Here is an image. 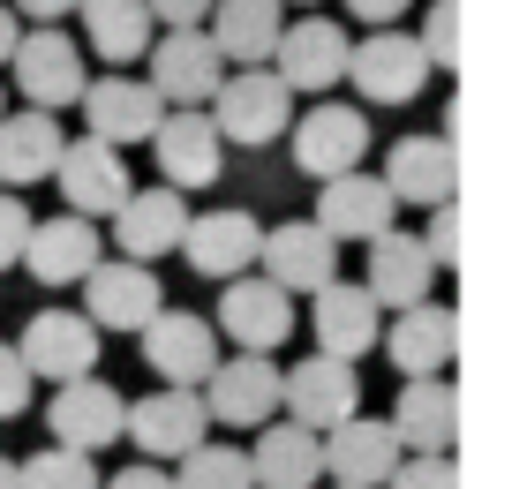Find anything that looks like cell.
<instances>
[{
    "mask_svg": "<svg viewBox=\"0 0 512 489\" xmlns=\"http://www.w3.org/2000/svg\"><path fill=\"white\" fill-rule=\"evenodd\" d=\"M211 128H219V143L226 151H264V143H279L287 136V121H294V91L272 76V68H234V76L211 91Z\"/></svg>",
    "mask_w": 512,
    "mask_h": 489,
    "instance_id": "6da1fadb",
    "label": "cell"
},
{
    "mask_svg": "<svg viewBox=\"0 0 512 489\" xmlns=\"http://www.w3.org/2000/svg\"><path fill=\"white\" fill-rule=\"evenodd\" d=\"M430 76L437 68L422 61L415 31H400V23H384V31H369V38L347 46V83L369 98V106H407V98H422Z\"/></svg>",
    "mask_w": 512,
    "mask_h": 489,
    "instance_id": "7a4b0ae2",
    "label": "cell"
},
{
    "mask_svg": "<svg viewBox=\"0 0 512 489\" xmlns=\"http://www.w3.org/2000/svg\"><path fill=\"white\" fill-rule=\"evenodd\" d=\"M8 76H16V91L31 98L38 113H61L83 98V46L61 31V23H38V31L16 38V53H8Z\"/></svg>",
    "mask_w": 512,
    "mask_h": 489,
    "instance_id": "3957f363",
    "label": "cell"
},
{
    "mask_svg": "<svg viewBox=\"0 0 512 489\" xmlns=\"http://www.w3.org/2000/svg\"><path fill=\"white\" fill-rule=\"evenodd\" d=\"M196 399H204L211 429H264V422H279V369H272V354H219V369L196 384Z\"/></svg>",
    "mask_w": 512,
    "mask_h": 489,
    "instance_id": "277c9868",
    "label": "cell"
},
{
    "mask_svg": "<svg viewBox=\"0 0 512 489\" xmlns=\"http://www.w3.org/2000/svg\"><path fill=\"white\" fill-rule=\"evenodd\" d=\"M46 181L61 189V204L76 211V219H113L121 196L136 189V181H128V158L113 151V143H98V136H68Z\"/></svg>",
    "mask_w": 512,
    "mask_h": 489,
    "instance_id": "5b68a950",
    "label": "cell"
},
{
    "mask_svg": "<svg viewBox=\"0 0 512 489\" xmlns=\"http://www.w3.org/2000/svg\"><path fill=\"white\" fill-rule=\"evenodd\" d=\"M166 309V286L151 264H128V256H98L83 271V316L98 332H144L151 316Z\"/></svg>",
    "mask_w": 512,
    "mask_h": 489,
    "instance_id": "8992f818",
    "label": "cell"
},
{
    "mask_svg": "<svg viewBox=\"0 0 512 489\" xmlns=\"http://www.w3.org/2000/svg\"><path fill=\"white\" fill-rule=\"evenodd\" d=\"M204 429H211L204 399L181 392V384H151L144 399H128V407H121V437H136V452L159 459V467H166V459H181V452H196Z\"/></svg>",
    "mask_w": 512,
    "mask_h": 489,
    "instance_id": "52a82bcc",
    "label": "cell"
},
{
    "mask_svg": "<svg viewBox=\"0 0 512 489\" xmlns=\"http://www.w3.org/2000/svg\"><path fill=\"white\" fill-rule=\"evenodd\" d=\"M98 324L83 309H38L31 324H23V339H16V354H23V369L31 377H46V384H76V377H98Z\"/></svg>",
    "mask_w": 512,
    "mask_h": 489,
    "instance_id": "ba28073f",
    "label": "cell"
},
{
    "mask_svg": "<svg viewBox=\"0 0 512 489\" xmlns=\"http://www.w3.org/2000/svg\"><path fill=\"white\" fill-rule=\"evenodd\" d=\"M151 143H159V181L166 189H219V174H226V143H219V128H211V113L204 106H166L159 113V128H151Z\"/></svg>",
    "mask_w": 512,
    "mask_h": 489,
    "instance_id": "9c48e42d",
    "label": "cell"
},
{
    "mask_svg": "<svg viewBox=\"0 0 512 489\" xmlns=\"http://www.w3.org/2000/svg\"><path fill=\"white\" fill-rule=\"evenodd\" d=\"M279 407H287V422L302 429H339L347 414H362V377H354V362H332V354H309V362L279 369Z\"/></svg>",
    "mask_w": 512,
    "mask_h": 489,
    "instance_id": "30bf717a",
    "label": "cell"
},
{
    "mask_svg": "<svg viewBox=\"0 0 512 489\" xmlns=\"http://www.w3.org/2000/svg\"><path fill=\"white\" fill-rule=\"evenodd\" d=\"M219 332L234 339L241 354H279L294 339V294L272 286L264 271H241V279H226V294H219Z\"/></svg>",
    "mask_w": 512,
    "mask_h": 489,
    "instance_id": "8fae6325",
    "label": "cell"
},
{
    "mask_svg": "<svg viewBox=\"0 0 512 489\" xmlns=\"http://www.w3.org/2000/svg\"><path fill=\"white\" fill-rule=\"evenodd\" d=\"M136 339H144V369L159 384H181V392H196V384L219 369V332H211L196 309H159Z\"/></svg>",
    "mask_w": 512,
    "mask_h": 489,
    "instance_id": "7c38bea8",
    "label": "cell"
},
{
    "mask_svg": "<svg viewBox=\"0 0 512 489\" xmlns=\"http://www.w3.org/2000/svg\"><path fill=\"white\" fill-rule=\"evenodd\" d=\"M287 136H294V166L309 181H332L369 158V113L362 106H309L302 121H287Z\"/></svg>",
    "mask_w": 512,
    "mask_h": 489,
    "instance_id": "4fadbf2b",
    "label": "cell"
},
{
    "mask_svg": "<svg viewBox=\"0 0 512 489\" xmlns=\"http://www.w3.org/2000/svg\"><path fill=\"white\" fill-rule=\"evenodd\" d=\"M256 264H264L272 286H287V294H317V286L339 279V241L324 234L317 219H287V226H264Z\"/></svg>",
    "mask_w": 512,
    "mask_h": 489,
    "instance_id": "5bb4252c",
    "label": "cell"
},
{
    "mask_svg": "<svg viewBox=\"0 0 512 489\" xmlns=\"http://www.w3.org/2000/svg\"><path fill=\"white\" fill-rule=\"evenodd\" d=\"M144 61H151L144 83L159 91V106H211V91L226 83V61L204 31H166L159 46H144Z\"/></svg>",
    "mask_w": 512,
    "mask_h": 489,
    "instance_id": "9a60e30c",
    "label": "cell"
},
{
    "mask_svg": "<svg viewBox=\"0 0 512 489\" xmlns=\"http://www.w3.org/2000/svg\"><path fill=\"white\" fill-rule=\"evenodd\" d=\"M347 46H354V38L339 31L332 16H294L287 31H279V46H272V61H279L272 76L287 83L294 98H302V91H332V83L347 76Z\"/></svg>",
    "mask_w": 512,
    "mask_h": 489,
    "instance_id": "2e32d148",
    "label": "cell"
},
{
    "mask_svg": "<svg viewBox=\"0 0 512 489\" xmlns=\"http://www.w3.org/2000/svg\"><path fill=\"white\" fill-rule=\"evenodd\" d=\"M317 452H324V474H332L339 489H384V474L400 467V437H392V422H377V414H347L339 429L317 437Z\"/></svg>",
    "mask_w": 512,
    "mask_h": 489,
    "instance_id": "e0dca14e",
    "label": "cell"
},
{
    "mask_svg": "<svg viewBox=\"0 0 512 489\" xmlns=\"http://www.w3.org/2000/svg\"><path fill=\"white\" fill-rule=\"evenodd\" d=\"M256 241H264V226L234 204L189 211V226H181V256H189L196 279H241V271H256Z\"/></svg>",
    "mask_w": 512,
    "mask_h": 489,
    "instance_id": "ac0fdd59",
    "label": "cell"
},
{
    "mask_svg": "<svg viewBox=\"0 0 512 489\" xmlns=\"http://www.w3.org/2000/svg\"><path fill=\"white\" fill-rule=\"evenodd\" d=\"M121 407L128 399L113 392L106 377H76V384H53V407H46V429L53 444H68V452H106L113 437H121Z\"/></svg>",
    "mask_w": 512,
    "mask_h": 489,
    "instance_id": "d6986e66",
    "label": "cell"
},
{
    "mask_svg": "<svg viewBox=\"0 0 512 489\" xmlns=\"http://www.w3.org/2000/svg\"><path fill=\"white\" fill-rule=\"evenodd\" d=\"M83 121H91L98 143H113V151H128V143H151V128H159V91H151L144 76H98L83 83Z\"/></svg>",
    "mask_w": 512,
    "mask_h": 489,
    "instance_id": "ffe728a7",
    "label": "cell"
},
{
    "mask_svg": "<svg viewBox=\"0 0 512 489\" xmlns=\"http://www.w3.org/2000/svg\"><path fill=\"white\" fill-rule=\"evenodd\" d=\"M384 189H392V204H452V189H460V158H452L445 136H400L392 151H384Z\"/></svg>",
    "mask_w": 512,
    "mask_h": 489,
    "instance_id": "44dd1931",
    "label": "cell"
},
{
    "mask_svg": "<svg viewBox=\"0 0 512 489\" xmlns=\"http://www.w3.org/2000/svg\"><path fill=\"white\" fill-rule=\"evenodd\" d=\"M181 226H189V196L181 189H128L113 211V249L128 264H159L166 249H181Z\"/></svg>",
    "mask_w": 512,
    "mask_h": 489,
    "instance_id": "7402d4cb",
    "label": "cell"
},
{
    "mask_svg": "<svg viewBox=\"0 0 512 489\" xmlns=\"http://www.w3.org/2000/svg\"><path fill=\"white\" fill-rule=\"evenodd\" d=\"M309 301H317V309H309L317 354H332V362H362V354L377 347V332H384V309L369 301V286L332 279V286H317Z\"/></svg>",
    "mask_w": 512,
    "mask_h": 489,
    "instance_id": "603a6c76",
    "label": "cell"
},
{
    "mask_svg": "<svg viewBox=\"0 0 512 489\" xmlns=\"http://www.w3.org/2000/svg\"><path fill=\"white\" fill-rule=\"evenodd\" d=\"M392 189H384L377 174H362V166H354V174H332L317 189V226L332 241H377L384 226H392Z\"/></svg>",
    "mask_w": 512,
    "mask_h": 489,
    "instance_id": "cb8c5ba5",
    "label": "cell"
},
{
    "mask_svg": "<svg viewBox=\"0 0 512 489\" xmlns=\"http://www.w3.org/2000/svg\"><path fill=\"white\" fill-rule=\"evenodd\" d=\"M369 301L377 309H415V301H430V286H437V264H430V249H422V234H392L384 226L377 241H369Z\"/></svg>",
    "mask_w": 512,
    "mask_h": 489,
    "instance_id": "d4e9b609",
    "label": "cell"
},
{
    "mask_svg": "<svg viewBox=\"0 0 512 489\" xmlns=\"http://www.w3.org/2000/svg\"><path fill=\"white\" fill-rule=\"evenodd\" d=\"M279 31H287V8L279 0H211L204 16V38L219 46V61L234 68H264L279 46Z\"/></svg>",
    "mask_w": 512,
    "mask_h": 489,
    "instance_id": "484cf974",
    "label": "cell"
},
{
    "mask_svg": "<svg viewBox=\"0 0 512 489\" xmlns=\"http://www.w3.org/2000/svg\"><path fill=\"white\" fill-rule=\"evenodd\" d=\"M23 264H31L38 286H83V271L98 264V219H31V241H23Z\"/></svg>",
    "mask_w": 512,
    "mask_h": 489,
    "instance_id": "4316f807",
    "label": "cell"
},
{
    "mask_svg": "<svg viewBox=\"0 0 512 489\" xmlns=\"http://www.w3.org/2000/svg\"><path fill=\"white\" fill-rule=\"evenodd\" d=\"M392 437L400 452H452V429H460V399H452L445 377H400V399H392Z\"/></svg>",
    "mask_w": 512,
    "mask_h": 489,
    "instance_id": "83f0119b",
    "label": "cell"
},
{
    "mask_svg": "<svg viewBox=\"0 0 512 489\" xmlns=\"http://www.w3.org/2000/svg\"><path fill=\"white\" fill-rule=\"evenodd\" d=\"M377 347L392 354L400 377H445L452 347H460V324H452V309H437V301H415V309H400L392 332H377Z\"/></svg>",
    "mask_w": 512,
    "mask_h": 489,
    "instance_id": "f1b7e54d",
    "label": "cell"
},
{
    "mask_svg": "<svg viewBox=\"0 0 512 489\" xmlns=\"http://www.w3.org/2000/svg\"><path fill=\"white\" fill-rule=\"evenodd\" d=\"M249 482H256V489H317V482H324L317 429H302V422L256 429V444H249Z\"/></svg>",
    "mask_w": 512,
    "mask_h": 489,
    "instance_id": "f546056e",
    "label": "cell"
},
{
    "mask_svg": "<svg viewBox=\"0 0 512 489\" xmlns=\"http://www.w3.org/2000/svg\"><path fill=\"white\" fill-rule=\"evenodd\" d=\"M68 128L53 121V113L23 106V113H0V181L8 189H31V181L53 174V158H61Z\"/></svg>",
    "mask_w": 512,
    "mask_h": 489,
    "instance_id": "4dcf8cb0",
    "label": "cell"
},
{
    "mask_svg": "<svg viewBox=\"0 0 512 489\" xmlns=\"http://www.w3.org/2000/svg\"><path fill=\"white\" fill-rule=\"evenodd\" d=\"M76 16H83V46H91L98 61H113V68L144 61V46H151V8L144 0H83Z\"/></svg>",
    "mask_w": 512,
    "mask_h": 489,
    "instance_id": "1f68e13d",
    "label": "cell"
},
{
    "mask_svg": "<svg viewBox=\"0 0 512 489\" xmlns=\"http://www.w3.org/2000/svg\"><path fill=\"white\" fill-rule=\"evenodd\" d=\"M174 489H256L249 482V452L241 444H196V452L174 459Z\"/></svg>",
    "mask_w": 512,
    "mask_h": 489,
    "instance_id": "d6a6232c",
    "label": "cell"
},
{
    "mask_svg": "<svg viewBox=\"0 0 512 489\" xmlns=\"http://www.w3.org/2000/svg\"><path fill=\"white\" fill-rule=\"evenodd\" d=\"M16 489H98V459L68 444H38L31 459H16Z\"/></svg>",
    "mask_w": 512,
    "mask_h": 489,
    "instance_id": "836d02e7",
    "label": "cell"
},
{
    "mask_svg": "<svg viewBox=\"0 0 512 489\" xmlns=\"http://www.w3.org/2000/svg\"><path fill=\"white\" fill-rule=\"evenodd\" d=\"M415 46H422V61H430V68H460V0H430Z\"/></svg>",
    "mask_w": 512,
    "mask_h": 489,
    "instance_id": "e575fe53",
    "label": "cell"
},
{
    "mask_svg": "<svg viewBox=\"0 0 512 489\" xmlns=\"http://www.w3.org/2000/svg\"><path fill=\"white\" fill-rule=\"evenodd\" d=\"M384 489H460V467L445 452H400V467L384 474Z\"/></svg>",
    "mask_w": 512,
    "mask_h": 489,
    "instance_id": "d590c367",
    "label": "cell"
},
{
    "mask_svg": "<svg viewBox=\"0 0 512 489\" xmlns=\"http://www.w3.org/2000/svg\"><path fill=\"white\" fill-rule=\"evenodd\" d=\"M422 249H430V264H437V271L460 264V249H467V219H460V204H437V211H430V234H422Z\"/></svg>",
    "mask_w": 512,
    "mask_h": 489,
    "instance_id": "8d00e7d4",
    "label": "cell"
},
{
    "mask_svg": "<svg viewBox=\"0 0 512 489\" xmlns=\"http://www.w3.org/2000/svg\"><path fill=\"white\" fill-rule=\"evenodd\" d=\"M31 384H38V377L23 369V354L0 339V422H16V414L31 407Z\"/></svg>",
    "mask_w": 512,
    "mask_h": 489,
    "instance_id": "74e56055",
    "label": "cell"
},
{
    "mask_svg": "<svg viewBox=\"0 0 512 489\" xmlns=\"http://www.w3.org/2000/svg\"><path fill=\"white\" fill-rule=\"evenodd\" d=\"M23 241H31V211H23L16 189H0V271L23 264Z\"/></svg>",
    "mask_w": 512,
    "mask_h": 489,
    "instance_id": "f35d334b",
    "label": "cell"
},
{
    "mask_svg": "<svg viewBox=\"0 0 512 489\" xmlns=\"http://www.w3.org/2000/svg\"><path fill=\"white\" fill-rule=\"evenodd\" d=\"M144 8L166 31H204V16H211V0H144Z\"/></svg>",
    "mask_w": 512,
    "mask_h": 489,
    "instance_id": "ab89813d",
    "label": "cell"
},
{
    "mask_svg": "<svg viewBox=\"0 0 512 489\" xmlns=\"http://www.w3.org/2000/svg\"><path fill=\"white\" fill-rule=\"evenodd\" d=\"M415 0H347V16L354 23H369V31H384V23H400Z\"/></svg>",
    "mask_w": 512,
    "mask_h": 489,
    "instance_id": "60d3db41",
    "label": "cell"
},
{
    "mask_svg": "<svg viewBox=\"0 0 512 489\" xmlns=\"http://www.w3.org/2000/svg\"><path fill=\"white\" fill-rule=\"evenodd\" d=\"M106 489H174V474H166L159 459H136V467H121Z\"/></svg>",
    "mask_w": 512,
    "mask_h": 489,
    "instance_id": "b9f144b4",
    "label": "cell"
},
{
    "mask_svg": "<svg viewBox=\"0 0 512 489\" xmlns=\"http://www.w3.org/2000/svg\"><path fill=\"white\" fill-rule=\"evenodd\" d=\"M83 0H16V16H31V23H61V16H76Z\"/></svg>",
    "mask_w": 512,
    "mask_h": 489,
    "instance_id": "7bdbcfd3",
    "label": "cell"
},
{
    "mask_svg": "<svg viewBox=\"0 0 512 489\" xmlns=\"http://www.w3.org/2000/svg\"><path fill=\"white\" fill-rule=\"evenodd\" d=\"M16 38H23V23H16V8H0V68H8V53H16Z\"/></svg>",
    "mask_w": 512,
    "mask_h": 489,
    "instance_id": "ee69618b",
    "label": "cell"
},
{
    "mask_svg": "<svg viewBox=\"0 0 512 489\" xmlns=\"http://www.w3.org/2000/svg\"><path fill=\"white\" fill-rule=\"evenodd\" d=\"M0 489H16V459H0Z\"/></svg>",
    "mask_w": 512,
    "mask_h": 489,
    "instance_id": "f6af8a7d",
    "label": "cell"
},
{
    "mask_svg": "<svg viewBox=\"0 0 512 489\" xmlns=\"http://www.w3.org/2000/svg\"><path fill=\"white\" fill-rule=\"evenodd\" d=\"M279 8H317V0H279Z\"/></svg>",
    "mask_w": 512,
    "mask_h": 489,
    "instance_id": "bcb514c9",
    "label": "cell"
},
{
    "mask_svg": "<svg viewBox=\"0 0 512 489\" xmlns=\"http://www.w3.org/2000/svg\"><path fill=\"white\" fill-rule=\"evenodd\" d=\"M0 113H8V98H0Z\"/></svg>",
    "mask_w": 512,
    "mask_h": 489,
    "instance_id": "7dc6e473",
    "label": "cell"
}]
</instances>
